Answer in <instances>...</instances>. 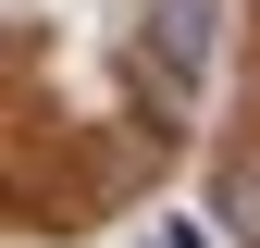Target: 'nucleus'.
<instances>
[{
    "mask_svg": "<svg viewBox=\"0 0 260 248\" xmlns=\"http://www.w3.org/2000/svg\"><path fill=\"white\" fill-rule=\"evenodd\" d=\"M223 211H236V236L260 248V162H236V174H223Z\"/></svg>",
    "mask_w": 260,
    "mask_h": 248,
    "instance_id": "f03ea898",
    "label": "nucleus"
},
{
    "mask_svg": "<svg viewBox=\"0 0 260 248\" xmlns=\"http://www.w3.org/2000/svg\"><path fill=\"white\" fill-rule=\"evenodd\" d=\"M149 62H161V87H186L211 62V0H161L149 13Z\"/></svg>",
    "mask_w": 260,
    "mask_h": 248,
    "instance_id": "f257e3e1",
    "label": "nucleus"
}]
</instances>
